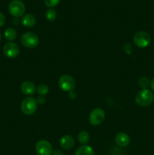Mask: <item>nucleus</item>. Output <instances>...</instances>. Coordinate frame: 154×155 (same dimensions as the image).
I'll return each instance as SVG.
<instances>
[{
    "mask_svg": "<svg viewBox=\"0 0 154 155\" xmlns=\"http://www.w3.org/2000/svg\"><path fill=\"white\" fill-rule=\"evenodd\" d=\"M154 100V95L147 89L139 91L135 96V101L139 106L146 107L152 104Z\"/></svg>",
    "mask_w": 154,
    "mask_h": 155,
    "instance_id": "nucleus-1",
    "label": "nucleus"
},
{
    "mask_svg": "<svg viewBox=\"0 0 154 155\" xmlns=\"http://www.w3.org/2000/svg\"><path fill=\"white\" fill-rule=\"evenodd\" d=\"M38 103L33 97H27L22 101L21 110L25 115H32L36 111Z\"/></svg>",
    "mask_w": 154,
    "mask_h": 155,
    "instance_id": "nucleus-2",
    "label": "nucleus"
},
{
    "mask_svg": "<svg viewBox=\"0 0 154 155\" xmlns=\"http://www.w3.org/2000/svg\"><path fill=\"white\" fill-rule=\"evenodd\" d=\"M21 43L27 48H34L39 44V37L33 32H27L22 35L21 38Z\"/></svg>",
    "mask_w": 154,
    "mask_h": 155,
    "instance_id": "nucleus-3",
    "label": "nucleus"
},
{
    "mask_svg": "<svg viewBox=\"0 0 154 155\" xmlns=\"http://www.w3.org/2000/svg\"><path fill=\"white\" fill-rule=\"evenodd\" d=\"M9 13L14 18H20L23 16L25 12V5L21 0H13L9 3Z\"/></svg>",
    "mask_w": 154,
    "mask_h": 155,
    "instance_id": "nucleus-4",
    "label": "nucleus"
},
{
    "mask_svg": "<svg viewBox=\"0 0 154 155\" xmlns=\"http://www.w3.org/2000/svg\"><path fill=\"white\" fill-rule=\"evenodd\" d=\"M59 87L64 92H71L75 86V82L73 77L69 75H63L58 80Z\"/></svg>",
    "mask_w": 154,
    "mask_h": 155,
    "instance_id": "nucleus-5",
    "label": "nucleus"
},
{
    "mask_svg": "<svg viewBox=\"0 0 154 155\" xmlns=\"http://www.w3.org/2000/svg\"><path fill=\"white\" fill-rule=\"evenodd\" d=\"M151 41L150 36L146 32L139 31L134 36V42L139 48H146Z\"/></svg>",
    "mask_w": 154,
    "mask_h": 155,
    "instance_id": "nucleus-6",
    "label": "nucleus"
},
{
    "mask_svg": "<svg viewBox=\"0 0 154 155\" xmlns=\"http://www.w3.org/2000/svg\"><path fill=\"white\" fill-rule=\"evenodd\" d=\"M105 119V113L100 107L93 109L89 114V122L93 126H98L102 124Z\"/></svg>",
    "mask_w": 154,
    "mask_h": 155,
    "instance_id": "nucleus-7",
    "label": "nucleus"
},
{
    "mask_svg": "<svg viewBox=\"0 0 154 155\" xmlns=\"http://www.w3.org/2000/svg\"><path fill=\"white\" fill-rule=\"evenodd\" d=\"M36 151L39 155H51L52 154L53 148L48 141L40 140L36 143Z\"/></svg>",
    "mask_w": 154,
    "mask_h": 155,
    "instance_id": "nucleus-8",
    "label": "nucleus"
},
{
    "mask_svg": "<svg viewBox=\"0 0 154 155\" xmlns=\"http://www.w3.org/2000/svg\"><path fill=\"white\" fill-rule=\"evenodd\" d=\"M3 53L6 57L14 58L18 57L20 54L19 46L13 42H8L3 47Z\"/></svg>",
    "mask_w": 154,
    "mask_h": 155,
    "instance_id": "nucleus-9",
    "label": "nucleus"
},
{
    "mask_svg": "<svg viewBox=\"0 0 154 155\" xmlns=\"http://www.w3.org/2000/svg\"><path fill=\"white\" fill-rule=\"evenodd\" d=\"M75 145V140L73 137L69 135H65L62 136L61 139H60V145L63 149L69 150L73 148Z\"/></svg>",
    "mask_w": 154,
    "mask_h": 155,
    "instance_id": "nucleus-10",
    "label": "nucleus"
},
{
    "mask_svg": "<svg viewBox=\"0 0 154 155\" xmlns=\"http://www.w3.org/2000/svg\"><path fill=\"white\" fill-rule=\"evenodd\" d=\"M21 90L23 94L27 95H31L36 92V89L35 84L31 81H24L21 84Z\"/></svg>",
    "mask_w": 154,
    "mask_h": 155,
    "instance_id": "nucleus-11",
    "label": "nucleus"
},
{
    "mask_svg": "<svg viewBox=\"0 0 154 155\" xmlns=\"http://www.w3.org/2000/svg\"><path fill=\"white\" fill-rule=\"evenodd\" d=\"M116 142L119 146L125 147L129 144L130 138L125 133H119L116 136Z\"/></svg>",
    "mask_w": 154,
    "mask_h": 155,
    "instance_id": "nucleus-12",
    "label": "nucleus"
},
{
    "mask_svg": "<svg viewBox=\"0 0 154 155\" xmlns=\"http://www.w3.org/2000/svg\"><path fill=\"white\" fill-rule=\"evenodd\" d=\"M36 20L34 15L31 14H27L23 16L21 19V24L26 27H32L36 24Z\"/></svg>",
    "mask_w": 154,
    "mask_h": 155,
    "instance_id": "nucleus-13",
    "label": "nucleus"
},
{
    "mask_svg": "<svg viewBox=\"0 0 154 155\" xmlns=\"http://www.w3.org/2000/svg\"><path fill=\"white\" fill-rule=\"evenodd\" d=\"M75 155H95V152L91 146L83 145L76 150Z\"/></svg>",
    "mask_w": 154,
    "mask_h": 155,
    "instance_id": "nucleus-14",
    "label": "nucleus"
},
{
    "mask_svg": "<svg viewBox=\"0 0 154 155\" xmlns=\"http://www.w3.org/2000/svg\"><path fill=\"white\" fill-rule=\"evenodd\" d=\"M5 37L9 42H13L14 40H15L17 37V32L16 30L14 28H8L7 30L5 31Z\"/></svg>",
    "mask_w": 154,
    "mask_h": 155,
    "instance_id": "nucleus-15",
    "label": "nucleus"
},
{
    "mask_svg": "<svg viewBox=\"0 0 154 155\" xmlns=\"http://www.w3.org/2000/svg\"><path fill=\"white\" fill-rule=\"evenodd\" d=\"M78 140L82 145H86L90 140V136H89L88 133L85 130L79 132L78 134Z\"/></svg>",
    "mask_w": 154,
    "mask_h": 155,
    "instance_id": "nucleus-16",
    "label": "nucleus"
},
{
    "mask_svg": "<svg viewBox=\"0 0 154 155\" xmlns=\"http://www.w3.org/2000/svg\"><path fill=\"white\" fill-rule=\"evenodd\" d=\"M45 18L49 21H54L56 19V18H57V12L53 8L48 9L46 12V13H45Z\"/></svg>",
    "mask_w": 154,
    "mask_h": 155,
    "instance_id": "nucleus-17",
    "label": "nucleus"
},
{
    "mask_svg": "<svg viewBox=\"0 0 154 155\" xmlns=\"http://www.w3.org/2000/svg\"><path fill=\"white\" fill-rule=\"evenodd\" d=\"M48 90H49L48 86L45 84L39 85V86H38L37 89H36V92H38V94L42 95V96H44V95H45L46 94H48Z\"/></svg>",
    "mask_w": 154,
    "mask_h": 155,
    "instance_id": "nucleus-18",
    "label": "nucleus"
},
{
    "mask_svg": "<svg viewBox=\"0 0 154 155\" xmlns=\"http://www.w3.org/2000/svg\"><path fill=\"white\" fill-rule=\"evenodd\" d=\"M149 84V81L148 80L147 77H142L139 79L138 80V85L140 88H142L143 89H146Z\"/></svg>",
    "mask_w": 154,
    "mask_h": 155,
    "instance_id": "nucleus-19",
    "label": "nucleus"
},
{
    "mask_svg": "<svg viewBox=\"0 0 154 155\" xmlns=\"http://www.w3.org/2000/svg\"><path fill=\"white\" fill-rule=\"evenodd\" d=\"M60 0H45V5L49 8H53L57 6L59 4Z\"/></svg>",
    "mask_w": 154,
    "mask_h": 155,
    "instance_id": "nucleus-20",
    "label": "nucleus"
},
{
    "mask_svg": "<svg viewBox=\"0 0 154 155\" xmlns=\"http://www.w3.org/2000/svg\"><path fill=\"white\" fill-rule=\"evenodd\" d=\"M124 50H125V52L128 54H131V51H132V48H131V46L130 45L129 43H127L124 45Z\"/></svg>",
    "mask_w": 154,
    "mask_h": 155,
    "instance_id": "nucleus-21",
    "label": "nucleus"
},
{
    "mask_svg": "<svg viewBox=\"0 0 154 155\" xmlns=\"http://www.w3.org/2000/svg\"><path fill=\"white\" fill-rule=\"evenodd\" d=\"M36 101H37L38 104H43L45 102V98L44 96L40 95V96H39L37 98H36Z\"/></svg>",
    "mask_w": 154,
    "mask_h": 155,
    "instance_id": "nucleus-22",
    "label": "nucleus"
},
{
    "mask_svg": "<svg viewBox=\"0 0 154 155\" xmlns=\"http://www.w3.org/2000/svg\"><path fill=\"white\" fill-rule=\"evenodd\" d=\"M5 18L3 14L0 13V27H2L5 24Z\"/></svg>",
    "mask_w": 154,
    "mask_h": 155,
    "instance_id": "nucleus-23",
    "label": "nucleus"
},
{
    "mask_svg": "<svg viewBox=\"0 0 154 155\" xmlns=\"http://www.w3.org/2000/svg\"><path fill=\"white\" fill-rule=\"evenodd\" d=\"M52 155H63V153L60 150H54L53 151Z\"/></svg>",
    "mask_w": 154,
    "mask_h": 155,
    "instance_id": "nucleus-24",
    "label": "nucleus"
},
{
    "mask_svg": "<svg viewBox=\"0 0 154 155\" xmlns=\"http://www.w3.org/2000/svg\"><path fill=\"white\" fill-rule=\"evenodd\" d=\"M69 96L71 99H74V98H75V97H76V94L74 92H72V91H71V92H69Z\"/></svg>",
    "mask_w": 154,
    "mask_h": 155,
    "instance_id": "nucleus-25",
    "label": "nucleus"
},
{
    "mask_svg": "<svg viewBox=\"0 0 154 155\" xmlns=\"http://www.w3.org/2000/svg\"><path fill=\"white\" fill-rule=\"evenodd\" d=\"M18 23H19V21H18V19L17 18H14L13 19V24H14V25H18Z\"/></svg>",
    "mask_w": 154,
    "mask_h": 155,
    "instance_id": "nucleus-26",
    "label": "nucleus"
},
{
    "mask_svg": "<svg viewBox=\"0 0 154 155\" xmlns=\"http://www.w3.org/2000/svg\"><path fill=\"white\" fill-rule=\"evenodd\" d=\"M150 87L152 90H154V78L150 82Z\"/></svg>",
    "mask_w": 154,
    "mask_h": 155,
    "instance_id": "nucleus-27",
    "label": "nucleus"
},
{
    "mask_svg": "<svg viewBox=\"0 0 154 155\" xmlns=\"http://www.w3.org/2000/svg\"><path fill=\"white\" fill-rule=\"evenodd\" d=\"M1 39H2V36H1V33H0V42H1Z\"/></svg>",
    "mask_w": 154,
    "mask_h": 155,
    "instance_id": "nucleus-28",
    "label": "nucleus"
}]
</instances>
